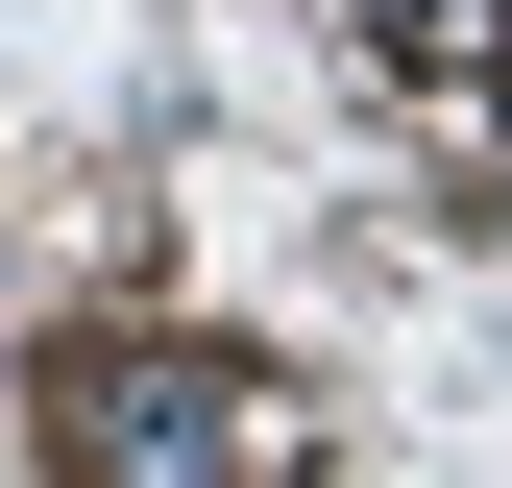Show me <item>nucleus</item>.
<instances>
[{
  "instance_id": "obj_1",
  "label": "nucleus",
  "mask_w": 512,
  "mask_h": 488,
  "mask_svg": "<svg viewBox=\"0 0 512 488\" xmlns=\"http://www.w3.org/2000/svg\"><path fill=\"white\" fill-rule=\"evenodd\" d=\"M49 440H74V488H244L269 415H244L220 342H74L49 366Z\"/></svg>"
},
{
  "instance_id": "obj_2",
  "label": "nucleus",
  "mask_w": 512,
  "mask_h": 488,
  "mask_svg": "<svg viewBox=\"0 0 512 488\" xmlns=\"http://www.w3.org/2000/svg\"><path fill=\"white\" fill-rule=\"evenodd\" d=\"M366 74L391 98H488L512 74V0H366Z\"/></svg>"
}]
</instances>
